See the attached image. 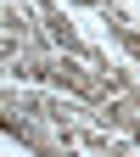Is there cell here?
Wrapping results in <instances>:
<instances>
[{"label": "cell", "mask_w": 140, "mask_h": 157, "mask_svg": "<svg viewBox=\"0 0 140 157\" xmlns=\"http://www.w3.org/2000/svg\"><path fill=\"white\" fill-rule=\"evenodd\" d=\"M0 34H6V62L11 56H39V51H56V39L45 34V23H39V11L23 6V0H6L0 6Z\"/></svg>", "instance_id": "obj_1"}, {"label": "cell", "mask_w": 140, "mask_h": 157, "mask_svg": "<svg viewBox=\"0 0 140 157\" xmlns=\"http://www.w3.org/2000/svg\"><path fill=\"white\" fill-rule=\"evenodd\" d=\"M0 129H6V140L28 146V151H39V157H62V151L73 146L56 124H45V118H34V112H17V107H0Z\"/></svg>", "instance_id": "obj_2"}, {"label": "cell", "mask_w": 140, "mask_h": 157, "mask_svg": "<svg viewBox=\"0 0 140 157\" xmlns=\"http://www.w3.org/2000/svg\"><path fill=\"white\" fill-rule=\"evenodd\" d=\"M90 124H101L112 135H129L140 146V107H134V95H107L101 107H90Z\"/></svg>", "instance_id": "obj_3"}, {"label": "cell", "mask_w": 140, "mask_h": 157, "mask_svg": "<svg viewBox=\"0 0 140 157\" xmlns=\"http://www.w3.org/2000/svg\"><path fill=\"white\" fill-rule=\"evenodd\" d=\"M101 17H107V34H112V45H118V51H123L129 62L140 67V28L129 23V11H123V6H101Z\"/></svg>", "instance_id": "obj_4"}, {"label": "cell", "mask_w": 140, "mask_h": 157, "mask_svg": "<svg viewBox=\"0 0 140 157\" xmlns=\"http://www.w3.org/2000/svg\"><path fill=\"white\" fill-rule=\"evenodd\" d=\"M73 6H90V11H101V6H112V0H73Z\"/></svg>", "instance_id": "obj_5"}, {"label": "cell", "mask_w": 140, "mask_h": 157, "mask_svg": "<svg viewBox=\"0 0 140 157\" xmlns=\"http://www.w3.org/2000/svg\"><path fill=\"white\" fill-rule=\"evenodd\" d=\"M134 107H140V90H134Z\"/></svg>", "instance_id": "obj_6"}]
</instances>
